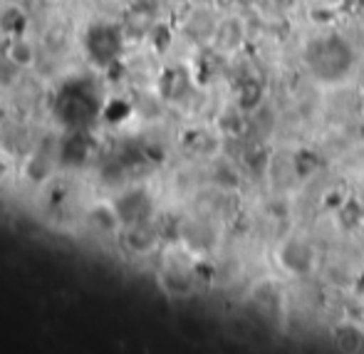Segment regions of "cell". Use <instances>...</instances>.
I'll return each mask as SVG.
<instances>
[{"label":"cell","mask_w":364,"mask_h":354,"mask_svg":"<svg viewBox=\"0 0 364 354\" xmlns=\"http://www.w3.org/2000/svg\"><path fill=\"white\" fill-rule=\"evenodd\" d=\"M302 60L315 80L325 82V85H335L355 68V50L347 38L337 33H327L307 43Z\"/></svg>","instance_id":"6da1fadb"},{"label":"cell","mask_w":364,"mask_h":354,"mask_svg":"<svg viewBox=\"0 0 364 354\" xmlns=\"http://www.w3.org/2000/svg\"><path fill=\"white\" fill-rule=\"evenodd\" d=\"M280 263H283L290 273L305 275V273H310L312 265H315V250H312V245L307 243V240L290 238V240H285L283 248H280Z\"/></svg>","instance_id":"7a4b0ae2"},{"label":"cell","mask_w":364,"mask_h":354,"mask_svg":"<svg viewBox=\"0 0 364 354\" xmlns=\"http://www.w3.org/2000/svg\"><path fill=\"white\" fill-rule=\"evenodd\" d=\"M337 220H340L342 228L347 230H355L362 225L364 220V206L357 201H347V203H340V211H337Z\"/></svg>","instance_id":"3957f363"},{"label":"cell","mask_w":364,"mask_h":354,"mask_svg":"<svg viewBox=\"0 0 364 354\" xmlns=\"http://www.w3.org/2000/svg\"><path fill=\"white\" fill-rule=\"evenodd\" d=\"M335 340L340 342L345 350H357V347L364 345V335L355 325H342L340 330L335 332Z\"/></svg>","instance_id":"277c9868"},{"label":"cell","mask_w":364,"mask_h":354,"mask_svg":"<svg viewBox=\"0 0 364 354\" xmlns=\"http://www.w3.org/2000/svg\"><path fill=\"white\" fill-rule=\"evenodd\" d=\"M260 100H263V90H260L258 82H248V85L240 90V104H243L245 109H253V107H258Z\"/></svg>","instance_id":"5b68a950"},{"label":"cell","mask_w":364,"mask_h":354,"mask_svg":"<svg viewBox=\"0 0 364 354\" xmlns=\"http://www.w3.org/2000/svg\"><path fill=\"white\" fill-rule=\"evenodd\" d=\"M0 3H13V0H0Z\"/></svg>","instance_id":"8992f818"}]
</instances>
